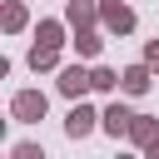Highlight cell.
Listing matches in <instances>:
<instances>
[{
    "label": "cell",
    "instance_id": "6da1fadb",
    "mask_svg": "<svg viewBox=\"0 0 159 159\" xmlns=\"http://www.w3.org/2000/svg\"><path fill=\"white\" fill-rule=\"evenodd\" d=\"M50 114V94L45 89H15L10 94V119L15 124H40Z\"/></svg>",
    "mask_w": 159,
    "mask_h": 159
},
{
    "label": "cell",
    "instance_id": "7a4b0ae2",
    "mask_svg": "<svg viewBox=\"0 0 159 159\" xmlns=\"http://www.w3.org/2000/svg\"><path fill=\"white\" fill-rule=\"evenodd\" d=\"M99 25H104V35H129L139 20H134V10H129V0H99Z\"/></svg>",
    "mask_w": 159,
    "mask_h": 159
},
{
    "label": "cell",
    "instance_id": "3957f363",
    "mask_svg": "<svg viewBox=\"0 0 159 159\" xmlns=\"http://www.w3.org/2000/svg\"><path fill=\"white\" fill-rule=\"evenodd\" d=\"M55 89H60L65 99H84V94L94 89V84H89V65H84V60L65 65V70H60V80H55Z\"/></svg>",
    "mask_w": 159,
    "mask_h": 159
},
{
    "label": "cell",
    "instance_id": "277c9868",
    "mask_svg": "<svg viewBox=\"0 0 159 159\" xmlns=\"http://www.w3.org/2000/svg\"><path fill=\"white\" fill-rule=\"evenodd\" d=\"M94 129H99V114H94L84 99H75V104H70V114H65V134H70V139H89Z\"/></svg>",
    "mask_w": 159,
    "mask_h": 159
},
{
    "label": "cell",
    "instance_id": "5b68a950",
    "mask_svg": "<svg viewBox=\"0 0 159 159\" xmlns=\"http://www.w3.org/2000/svg\"><path fill=\"white\" fill-rule=\"evenodd\" d=\"M149 84H154V65H149V60L119 70V94H149Z\"/></svg>",
    "mask_w": 159,
    "mask_h": 159
},
{
    "label": "cell",
    "instance_id": "8992f818",
    "mask_svg": "<svg viewBox=\"0 0 159 159\" xmlns=\"http://www.w3.org/2000/svg\"><path fill=\"white\" fill-rule=\"evenodd\" d=\"M129 124H134V109H129L124 99H114V104L99 114V129H104L109 139H124V134H129Z\"/></svg>",
    "mask_w": 159,
    "mask_h": 159
},
{
    "label": "cell",
    "instance_id": "52a82bcc",
    "mask_svg": "<svg viewBox=\"0 0 159 159\" xmlns=\"http://www.w3.org/2000/svg\"><path fill=\"white\" fill-rule=\"evenodd\" d=\"M134 149H149L154 139H159V114H134V124H129V134H124Z\"/></svg>",
    "mask_w": 159,
    "mask_h": 159
},
{
    "label": "cell",
    "instance_id": "ba28073f",
    "mask_svg": "<svg viewBox=\"0 0 159 159\" xmlns=\"http://www.w3.org/2000/svg\"><path fill=\"white\" fill-rule=\"evenodd\" d=\"M65 20H70V30L99 25V0H65Z\"/></svg>",
    "mask_w": 159,
    "mask_h": 159
},
{
    "label": "cell",
    "instance_id": "9c48e42d",
    "mask_svg": "<svg viewBox=\"0 0 159 159\" xmlns=\"http://www.w3.org/2000/svg\"><path fill=\"white\" fill-rule=\"evenodd\" d=\"M70 45H75V55H80V60H99V50H104V35H99L94 25H84V30H75V40H70Z\"/></svg>",
    "mask_w": 159,
    "mask_h": 159
},
{
    "label": "cell",
    "instance_id": "30bf717a",
    "mask_svg": "<svg viewBox=\"0 0 159 159\" xmlns=\"http://www.w3.org/2000/svg\"><path fill=\"white\" fill-rule=\"evenodd\" d=\"M25 25H30V10H25L20 0H5V10H0V30H5V35H20Z\"/></svg>",
    "mask_w": 159,
    "mask_h": 159
},
{
    "label": "cell",
    "instance_id": "8fae6325",
    "mask_svg": "<svg viewBox=\"0 0 159 159\" xmlns=\"http://www.w3.org/2000/svg\"><path fill=\"white\" fill-rule=\"evenodd\" d=\"M25 65H30L35 75H40V70H60V50H55V45H30Z\"/></svg>",
    "mask_w": 159,
    "mask_h": 159
},
{
    "label": "cell",
    "instance_id": "7c38bea8",
    "mask_svg": "<svg viewBox=\"0 0 159 159\" xmlns=\"http://www.w3.org/2000/svg\"><path fill=\"white\" fill-rule=\"evenodd\" d=\"M65 25H70V20H40V25H35V45H55V50H60V45H65Z\"/></svg>",
    "mask_w": 159,
    "mask_h": 159
},
{
    "label": "cell",
    "instance_id": "4fadbf2b",
    "mask_svg": "<svg viewBox=\"0 0 159 159\" xmlns=\"http://www.w3.org/2000/svg\"><path fill=\"white\" fill-rule=\"evenodd\" d=\"M89 84H94L99 94H109V89H119V70H109V65H94V70H89Z\"/></svg>",
    "mask_w": 159,
    "mask_h": 159
},
{
    "label": "cell",
    "instance_id": "5bb4252c",
    "mask_svg": "<svg viewBox=\"0 0 159 159\" xmlns=\"http://www.w3.org/2000/svg\"><path fill=\"white\" fill-rule=\"evenodd\" d=\"M10 159H45V149L25 139V144H10Z\"/></svg>",
    "mask_w": 159,
    "mask_h": 159
},
{
    "label": "cell",
    "instance_id": "9a60e30c",
    "mask_svg": "<svg viewBox=\"0 0 159 159\" xmlns=\"http://www.w3.org/2000/svg\"><path fill=\"white\" fill-rule=\"evenodd\" d=\"M144 60H149V65H154V70H159V35H154V40H149V45H144Z\"/></svg>",
    "mask_w": 159,
    "mask_h": 159
},
{
    "label": "cell",
    "instance_id": "2e32d148",
    "mask_svg": "<svg viewBox=\"0 0 159 159\" xmlns=\"http://www.w3.org/2000/svg\"><path fill=\"white\" fill-rule=\"evenodd\" d=\"M144 154H149V159H159V139H154V144H149V149H144Z\"/></svg>",
    "mask_w": 159,
    "mask_h": 159
}]
</instances>
